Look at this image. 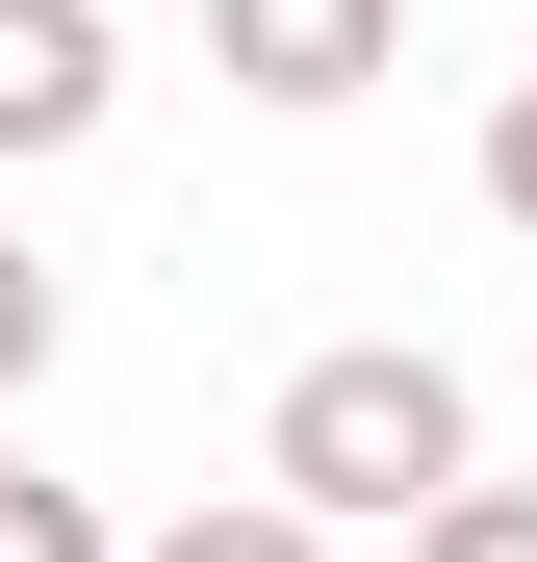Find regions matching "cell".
I'll use <instances>...</instances> for the list:
<instances>
[{
  "mask_svg": "<svg viewBox=\"0 0 537 562\" xmlns=\"http://www.w3.org/2000/svg\"><path fill=\"white\" fill-rule=\"evenodd\" d=\"M256 486L307 537H410L435 486H486V409H461L435 333H333V358H282V409H256Z\"/></svg>",
  "mask_w": 537,
  "mask_h": 562,
  "instance_id": "cell-1",
  "label": "cell"
},
{
  "mask_svg": "<svg viewBox=\"0 0 537 562\" xmlns=\"http://www.w3.org/2000/svg\"><path fill=\"white\" fill-rule=\"evenodd\" d=\"M410 52V0H205V77H231V103H358V77H384Z\"/></svg>",
  "mask_w": 537,
  "mask_h": 562,
  "instance_id": "cell-2",
  "label": "cell"
},
{
  "mask_svg": "<svg viewBox=\"0 0 537 562\" xmlns=\"http://www.w3.org/2000/svg\"><path fill=\"white\" fill-rule=\"evenodd\" d=\"M103 103H128V52H103V0H0V179H26V154H77Z\"/></svg>",
  "mask_w": 537,
  "mask_h": 562,
  "instance_id": "cell-3",
  "label": "cell"
},
{
  "mask_svg": "<svg viewBox=\"0 0 537 562\" xmlns=\"http://www.w3.org/2000/svg\"><path fill=\"white\" fill-rule=\"evenodd\" d=\"M0 562H128V537H103V512H77V486H52V460H26V435H0Z\"/></svg>",
  "mask_w": 537,
  "mask_h": 562,
  "instance_id": "cell-4",
  "label": "cell"
},
{
  "mask_svg": "<svg viewBox=\"0 0 537 562\" xmlns=\"http://www.w3.org/2000/svg\"><path fill=\"white\" fill-rule=\"evenodd\" d=\"M128 562H333V537H307L282 486H231V512H179V537H128Z\"/></svg>",
  "mask_w": 537,
  "mask_h": 562,
  "instance_id": "cell-5",
  "label": "cell"
},
{
  "mask_svg": "<svg viewBox=\"0 0 537 562\" xmlns=\"http://www.w3.org/2000/svg\"><path fill=\"white\" fill-rule=\"evenodd\" d=\"M52 333H77V281H52L26 231H0V409H26V384H52Z\"/></svg>",
  "mask_w": 537,
  "mask_h": 562,
  "instance_id": "cell-6",
  "label": "cell"
},
{
  "mask_svg": "<svg viewBox=\"0 0 537 562\" xmlns=\"http://www.w3.org/2000/svg\"><path fill=\"white\" fill-rule=\"evenodd\" d=\"M410 562H537V486H435V512H410Z\"/></svg>",
  "mask_w": 537,
  "mask_h": 562,
  "instance_id": "cell-7",
  "label": "cell"
},
{
  "mask_svg": "<svg viewBox=\"0 0 537 562\" xmlns=\"http://www.w3.org/2000/svg\"><path fill=\"white\" fill-rule=\"evenodd\" d=\"M486 205L537 231V52H512V103H486Z\"/></svg>",
  "mask_w": 537,
  "mask_h": 562,
  "instance_id": "cell-8",
  "label": "cell"
}]
</instances>
